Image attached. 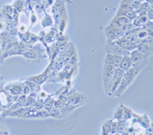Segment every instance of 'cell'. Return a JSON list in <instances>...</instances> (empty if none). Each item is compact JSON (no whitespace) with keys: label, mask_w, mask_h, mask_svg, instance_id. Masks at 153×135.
I'll use <instances>...</instances> for the list:
<instances>
[{"label":"cell","mask_w":153,"mask_h":135,"mask_svg":"<svg viewBox=\"0 0 153 135\" xmlns=\"http://www.w3.org/2000/svg\"><path fill=\"white\" fill-rule=\"evenodd\" d=\"M132 118H135V121H136V123L139 124L145 129L146 128H148L150 124H151V121H150L148 115L146 114H143V115H139V114H133V117Z\"/></svg>","instance_id":"8"},{"label":"cell","mask_w":153,"mask_h":135,"mask_svg":"<svg viewBox=\"0 0 153 135\" xmlns=\"http://www.w3.org/2000/svg\"><path fill=\"white\" fill-rule=\"evenodd\" d=\"M146 2L149 3L150 5H153V0H146Z\"/></svg>","instance_id":"35"},{"label":"cell","mask_w":153,"mask_h":135,"mask_svg":"<svg viewBox=\"0 0 153 135\" xmlns=\"http://www.w3.org/2000/svg\"><path fill=\"white\" fill-rule=\"evenodd\" d=\"M129 57L133 63L132 67L135 68L139 73H140L143 69V68L146 66V64L148 63L149 57L146 54L140 52L137 49L130 52Z\"/></svg>","instance_id":"1"},{"label":"cell","mask_w":153,"mask_h":135,"mask_svg":"<svg viewBox=\"0 0 153 135\" xmlns=\"http://www.w3.org/2000/svg\"><path fill=\"white\" fill-rule=\"evenodd\" d=\"M131 22H132V21L125 16L117 15L113 21L110 22V24H112L113 26L118 27V28H122L124 25H126Z\"/></svg>","instance_id":"7"},{"label":"cell","mask_w":153,"mask_h":135,"mask_svg":"<svg viewBox=\"0 0 153 135\" xmlns=\"http://www.w3.org/2000/svg\"><path fill=\"white\" fill-rule=\"evenodd\" d=\"M105 35L107 39V42H113L125 36L121 28L113 26L110 24L105 29Z\"/></svg>","instance_id":"2"},{"label":"cell","mask_w":153,"mask_h":135,"mask_svg":"<svg viewBox=\"0 0 153 135\" xmlns=\"http://www.w3.org/2000/svg\"><path fill=\"white\" fill-rule=\"evenodd\" d=\"M149 21V18L146 15H137V17L132 21V24L136 27V28H143L146 23Z\"/></svg>","instance_id":"13"},{"label":"cell","mask_w":153,"mask_h":135,"mask_svg":"<svg viewBox=\"0 0 153 135\" xmlns=\"http://www.w3.org/2000/svg\"><path fill=\"white\" fill-rule=\"evenodd\" d=\"M58 50H59V52L62 53L64 52L65 50H66V45L65 44H61L58 47Z\"/></svg>","instance_id":"33"},{"label":"cell","mask_w":153,"mask_h":135,"mask_svg":"<svg viewBox=\"0 0 153 135\" xmlns=\"http://www.w3.org/2000/svg\"><path fill=\"white\" fill-rule=\"evenodd\" d=\"M15 8L16 9V10H18L19 12H21L23 9V2L21 0H16V2H15Z\"/></svg>","instance_id":"26"},{"label":"cell","mask_w":153,"mask_h":135,"mask_svg":"<svg viewBox=\"0 0 153 135\" xmlns=\"http://www.w3.org/2000/svg\"><path fill=\"white\" fill-rule=\"evenodd\" d=\"M125 39H126V40H128L129 41L132 42V43L133 44H139L141 43V41L139 40V38H137V36H136V34H132V35H125V36L123 37Z\"/></svg>","instance_id":"20"},{"label":"cell","mask_w":153,"mask_h":135,"mask_svg":"<svg viewBox=\"0 0 153 135\" xmlns=\"http://www.w3.org/2000/svg\"><path fill=\"white\" fill-rule=\"evenodd\" d=\"M105 49H106V54H115V55L121 56V57H126V56L130 55V52L124 50L122 47H119L114 42H106Z\"/></svg>","instance_id":"4"},{"label":"cell","mask_w":153,"mask_h":135,"mask_svg":"<svg viewBox=\"0 0 153 135\" xmlns=\"http://www.w3.org/2000/svg\"><path fill=\"white\" fill-rule=\"evenodd\" d=\"M8 90H9V92H10L12 95L18 96V95H21L22 92L23 86H22L21 85L11 86L10 87L8 88Z\"/></svg>","instance_id":"16"},{"label":"cell","mask_w":153,"mask_h":135,"mask_svg":"<svg viewBox=\"0 0 153 135\" xmlns=\"http://www.w3.org/2000/svg\"><path fill=\"white\" fill-rule=\"evenodd\" d=\"M146 15H147L149 21H153V9L150 8L146 13Z\"/></svg>","instance_id":"32"},{"label":"cell","mask_w":153,"mask_h":135,"mask_svg":"<svg viewBox=\"0 0 153 135\" xmlns=\"http://www.w3.org/2000/svg\"><path fill=\"white\" fill-rule=\"evenodd\" d=\"M33 1H37V0H33Z\"/></svg>","instance_id":"37"},{"label":"cell","mask_w":153,"mask_h":135,"mask_svg":"<svg viewBox=\"0 0 153 135\" xmlns=\"http://www.w3.org/2000/svg\"><path fill=\"white\" fill-rule=\"evenodd\" d=\"M144 135H153V122H151L149 126L146 128Z\"/></svg>","instance_id":"27"},{"label":"cell","mask_w":153,"mask_h":135,"mask_svg":"<svg viewBox=\"0 0 153 135\" xmlns=\"http://www.w3.org/2000/svg\"><path fill=\"white\" fill-rule=\"evenodd\" d=\"M34 108L36 109L37 111L42 110V109L44 108V103H42L40 101H37L34 103Z\"/></svg>","instance_id":"29"},{"label":"cell","mask_w":153,"mask_h":135,"mask_svg":"<svg viewBox=\"0 0 153 135\" xmlns=\"http://www.w3.org/2000/svg\"><path fill=\"white\" fill-rule=\"evenodd\" d=\"M22 55L27 59H35L37 57V53L34 49H28L23 53Z\"/></svg>","instance_id":"18"},{"label":"cell","mask_w":153,"mask_h":135,"mask_svg":"<svg viewBox=\"0 0 153 135\" xmlns=\"http://www.w3.org/2000/svg\"><path fill=\"white\" fill-rule=\"evenodd\" d=\"M123 116V105H121L117 108L115 111L114 118L119 121H122Z\"/></svg>","instance_id":"21"},{"label":"cell","mask_w":153,"mask_h":135,"mask_svg":"<svg viewBox=\"0 0 153 135\" xmlns=\"http://www.w3.org/2000/svg\"><path fill=\"white\" fill-rule=\"evenodd\" d=\"M117 15L125 16V17L128 18L129 20H131V21H132L134 19L137 17V13H136L135 11H127V10H123V9H120V10L118 11V13H117Z\"/></svg>","instance_id":"15"},{"label":"cell","mask_w":153,"mask_h":135,"mask_svg":"<svg viewBox=\"0 0 153 135\" xmlns=\"http://www.w3.org/2000/svg\"><path fill=\"white\" fill-rule=\"evenodd\" d=\"M137 49L140 52L146 54L147 56L150 57L153 54V45L147 43H140L137 45Z\"/></svg>","instance_id":"12"},{"label":"cell","mask_w":153,"mask_h":135,"mask_svg":"<svg viewBox=\"0 0 153 135\" xmlns=\"http://www.w3.org/2000/svg\"><path fill=\"white\" fill-rule=\"evenodd\" d=\"M84 95H82L80 93H75L74 95H72L71 96H70L69 99H68V104L72 105H75L78 107L79 105H80V104L82 103V102L84 101Z\"/></svg>","instance_id":"10"},{"label":"cell","mask_w":153,"mask_h":135,"mask_svg":"<svg viewBox=\"0 0 153 135\" xmlns=\"http://www.w3.org/2000/svg\"><path fill=\"white\" fill-rule=\"evenodd\" d=\"M50 117H52L54 118H59L62 117V113L61 110L55 107H53L52 109L50 111Z\"/></svg>","instance_id":"22"},{"label":"cell","mask_w":153,"mask_h":135,"mask_svg":"<svg viewBox=\"0 0 153 135\" xmlns=\"http://www.w3.org/2000/svg\"><path fill=\"white\" fill-rule=\"evenodd\" d=\"M54 107V101L53 100H48L44 104V108L48 111L50 112V111L52 109V108Z\"/></svg>","instance_id":"24"},{"label":"cell","mask_w":153,"mask_h":135,"mask_svg":"<svg viewBox=\"0 0 153 135\" xmlns=\"http://www.w3.org/2000/svg\"><path fill=\"white\" fill-rule=\"evenodd\" d=\"M116 68L117 67H115V66H112V65H110V64L104 63L103 71V86H104V89L106 92H107L109 86H110V83L113 80Z\"/></svg>","instance_id":"3"},{"label":"cell","mask_w":153,"mask_h":135,"mask_svg":"<svg viewBox=\"0 0 153 135\" xmlns=\"http://www.w3.org/2000/svg\"><path fill=\"white\" fill-rule=\"evenodd\" d=\"M78 62V60H77V56L76 54H74L71 57H70L69 60H68V63L71 66H75L76 63Z\"/></svg>","instance_id":"25"},{"label":"cell","mask_w":153,"mask_h":135,"mask_svg":"<svg viewBox=\"0 0 153 135\" xmlns=\"http://www.w3.org/2000/svg\"><path fill=\"white\" fill-rule=\"evenodd\" d=\"M132 65H133V63H132V61L131 60L130 57L126 56V57H123L122 61L120 63V65L119 67L123 69L124 71H126V70L132 67Z\"/></svg>","instance_id":"14"},{"label":"cell","mask_w":153,"mask_h":135,"mask_svg":"<svg viewBox=\"0 0 153 135\" xmlns=\"http://www.w3.org/2000/svg\"><path fill=\"white\" fill-rule=\"evenodd\" d=\"M135 28H136V27L132 24V22H131L129 23V24H126V25H124L123 27H122V28H121V30H122L123 32L124 33V35H128L130 31H132Z\"/></svg>","instance_id":"23"},{"label":"cell","mask_w":153,"mask_h":135,"mask_svg":"<svg viewBox=\"0 0 153 135\" xmlns=\"http://www.w3.org/2000/svg\"><path fill=\"white\" fill-rule=\"evenodd\" d=\"M139 72H138L135 68L132 67L129 69H128V70H126V71H125L123 75V79L126 80V81L131 85L132 83V82H133L134 80H135V79L136 78V76H137V75L139 74Z\"/></svg>","instance_id":"11"},{"label":"cell","mask_w":153,"mask_h":135,"mask_svg":"<svg viewBox=\"0 0 153 135\" xmlns=\"http://www.w3.org/2000/svg\"><path fill=\"white\" fill-rule=\"evenodd\" d=\"M113 42H114L116 44L118 45L119 47H122L123 49L127 50V51H129V52H132V50H136V49L137 48V44L129 41L125 39L124 38H120L119 40L115 41Z\"/></svg>","instance_id":"5"},{"label":"cell","mask_w":153,"mask_h":135,"mask_svg":"<svg viewBox=\"0 0 153 135\" xmlns=\"http://www.w3.org/2000/svg\"><path fill=\"white\" fill-rule=\"evenodd\" d=\"M65 105V102H63L62 101H61L60 99H58V100L57 101H54V107L60 109V110L64 107Z\"/></svg>","instance_id":"28"},{"label":"cell","mask_w":153,"mask_h":135,"mask_svg":"<svg viewBox=\"0 0 153 135\" xmlns=\"http://www.w3.org/2000/svg\"><path fill=\"white\" fill-rule=\"evenodd\" d=\"M133 111L129 108L123 106V116L122 121H127L128 120L132 118L133 117Z\"/></svg>","instance_id":"17"},{"label":"cell","mask_w":153,"mask_h":135,"mask_svg":"<svg viewBox=\"0 0 153 135\" xmlns=\"http://www.w3.org/2000/svg\"><path fill=\"white\" fill-rule=\"evenodd\" d=\"M5 10H6V13L9 16H12L14 15V10H13L12 6H6Z\"/></svg>","instance_id":"31"},{"label":"cell","mask_w":153,"mask_h":135,"mask_svg":"<svg viewBox=\"0 0 153 135\" xmlns=\"http://www.w3.org/2000/svg\"><path fill=\"white\" fill-rule=\"evenodd\" d=\"M129 86H130V84H129L126 80H124V79L123 78L122 80L120 81V84H119V86L117 87V90L115 91L113 96H114V97H120V96H121V95L126 92V90L127 89V88H128Z\"/></svg>","instance_id":"9"},{"label":"cell","mask_w":153,"mask_h":135,"mask_svg":"<svg viewBox=\"0 0 153 135\" xmlns=\"http://www.w3.org/2000/svg\"><path fill=\"white\" fill-rule=\"evenodd\" d=\"M46 76L45 75H40V76H34V77H31L30 78V81L32 82V83H35L37 85H41L45 81Z\"/></svg>","instance_id":"19"},{"label":"cell","mask_w":153,"mask_h":135,"mask_svg":"<svg viewBox=\"0 0 153 135\" xmlns=\"http://www.w3.org/2000/svg\"><path fill=\"white\" fill-rule=\"evenodd\" d=\"M123 57L115 54H106V57L104 59V63L110 64L115 67H119L120 65V63L122 61Z\"/></svg>","instance_id":"6"},{"label":"cell","mask_w":153,"mask_h":135,"mask_svg":"<svg viewBox=\"0 0 153 135\" xmlns=\"http://www.w3.org/2000/svg\"><path fill=\"white\" fill-rule=\"evenodd\" d=\"M134 1H135V0H123V2H126V3H129V4H132Z\"/></svg>","instance_id":"34"},{"label":"cell","mask_w":153,"mask_h":135,"mask_svg":"<svg viewBox=\"0 0 153 135\" xmlns=\"http://www.w3.org/2000/svg\"><path fill=\"white\" fill-rule=\"evenodd\" d=\"M31 92H32V91H31V88H30V86L28 85H26V86H23L22 92L24 95H29Z\"/></svg>","instance_id":"30"},{"label":"cell","mask_w":153,"mask_h":135,"mask_svg":"<svg viewBox=\"0 0 153 135\" xmlns=\"http://www.w3.org/2000/svg\"><path fill=\"white\" fill-rule=\"evenodd\" d=\"M2 45V38H1V35H0V46Z\"/></svg>","instance_id":"36"}]
</instances>
